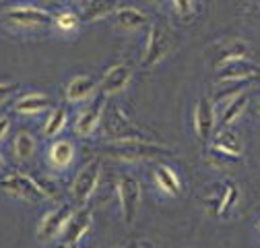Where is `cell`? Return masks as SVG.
Segmentation results:
<instances>
[{
	"mask_svg": "<svg viewBox=\"0 0 260 248\" xmlns=\"http://www.w3.org/2000/svg\"><path fill=\"white\" fill-rule=\"evenodd\" d=\"M110 155L118 160H126V162H137V160H155V158H164L170 155L172 151L159 143H151L145 139H130V141H118L112 143L106 149Z\"/></svg>",
	"mask_w": 260,
	"mask_h": 248,
	"instance_id": "1",
	"label": "cell"
},
{
	"mask_svg": "<svg viewBox=\"0 0 260 248\" xmlns=\"http://www.w3.org/2000/svg\"><path fill=\"white\" fill-rule=\"evenodd\" d=\"M0 189L5 193L23 199V201H44L48 199L40 182L34 176H27L23 172H11L5 178H0Z\"/></svg>",
	"mask_w": 260,
	"mask_h": 248,
	"instance_id": "2",
	"label": "cell"
},
{
	"mask_svg": "<svg viewBox=\"0 0 260 248\" xmlns=\"http://www.w3.org/2000/svg\"><path fill=\"white\" fill-rule=\"evenodd\" d=\"M172 50V34L164 23H153L149 38H147V46L143 52V67L151 69L155 65H159L161 60L168 56V52Z\"/></svg>",
	"mask_w": 260,
	"mask_h": 248,
	"instance_id": "3",
	"label": "cell"
},
{
	"mask_svg": "<svg viewBox=\"0 0 260 248\" xmlns=\"http://www.w3.org/2000/svg\"><path fill=\"white\" fill-rule=\"evenodd\" d=\"M3 19L11 23L13 27H25V29H34V27H46L54 21V17L40 7L34 5H17L9 7L3 11Z\"/></svg>",
	"mask_w": 260,
	"mask_h": 248,
	"instance_id": "4",
	"label": "cell"
},
{
	"mask_svg": "<svg viewBox=\"0 0 260 248\" xmlns=\"http://www.w3.org/2000/svg\"><path fill=\"white\" fill-rule=\"evenodd\" d=\"M100 178H102V162L100 160L85 164L73 182V189H71L73 199L79 205H87V201L93 197V193L97 189V184H100Z\"/></svg>",
	"mask_w": 260,
	"mask_h": 248,
	"instance_id": "5",
	"label": "cell"
},
{
	"mask_svg": "<svg viewBox=\"0 0 260 248\" xmlns=\"http://www.w3.org/2000/svg\"><path fill=\"white\" fill-rule=\"evenodd\" d=\"M118 199H120V207H122V215L126 224H133L137 211L141 207V184L135 176L124 174L118 178Z\"/></svg>",
	"mask_w": 260,
	"mask_h": 248,
	"instance_id": "6",
	"label": "cell"
},
{
	"mask_svg": "<svg viewBox=\"0 0 260 248\" xmlns=\"http://www.w3.org/2000/svg\"><path fill=\"white\" fill-rule=\"evenodd\" d=\"M73 217V209L69 205H60L52 211H48L44 217H42V222L38 226V238L42 242H50L54 240L58 234L64 232V228H67L69 220Z\"/></svg>",
	"mask_w": 260,
	"mask_h": 248,
	"instance_id": "7",
	"label": "cell"
},
{
	"mask_svg": "<svg viewBox=\"0 0 260 248\" xmlns=\"http://www.w3.org/2000/svg\"><path fill=\"white\" fill-rule=\"evenodd\" d=\"M104 108H106V96L95 98L75 120V133L79 137H89L93 135V131L100 127L102 116H104Z\"/></svg>",
	"mask_w": 260,
	"mask_h": 248,
	"instance_id": "8",
	"label": "cell"
},
{
	"mask_svg": "<svg viewBox=\"0 0 260 248\" xmlns=\"http://www.w3.org/2000/svg\"><path fill=\"white\" fill-rule=\"evenodd\" d=\"M194 129L201 141H209L215 129V106L209 98H201L194 108Z\"/></svg>",
	"mask_w": 260,
	"mask_h": 248,
	"instance_id": "9",
	"label": "cell"
},
{
	"mask_svg": "<svg viewBox=\"0 0 260 248\" xmlns=\"http://www.w3.org/2000/svg\"><path fill=\"white\" fill-rule=\"evenodd\" d=\"M91 209L83 207L79 209L77 213H73V217L69 220L67 228L62 232V244H69V246H75L91 228Z\"/></svg>",
	"mask_w": 260,
	"mask_h": 248,
	"instance_id": "10",
	"label": "cell"
},
{
	"mask_svg": "<svg viewBox=\"0 0 260 248\" xmlns=\"http://www.w3.org/2000/svg\"><path fill=\"white\" fill-rule=\"evenodd\" d=\"M133 79V69L126 65H114L104 73L102 79V93L104 96H116V93L124 91Z\"/></svg>",
	"mask_w": 260,
	"mask_h": 248,
	"instance_id": "11",
	"label": "cell"
},
{
	"mask_svg": "<svg viewBox=\"0 0 260 248\" xmlns=\"http://www.w3.org/2000/svg\"><path fill=\"white\" fill-rule=\"evenodd\" d=\"M106 135L112 143H118V141H130V139H141V133L139 129H135L130 120L120 112V110H114V114L110 116V122L106 124Z\"/></svg>",
	"mask_w": 260,
	"mask_h": 248,
	"instance_id": "12",
	"label": "cell"
},
{
	"mask_svg": "<svg viewBox=\"0 0 260 248\" xmlns=\"http://www.w3.org/2000/svg\"><path fill=\"white\" fill-rule=\"evenodd\" d=\"M260 69L254 62L242 58V60H234L227 62V65L219 67V81L227 83V81H242V79H258Z\"/></svg>",
	"mask_w": 260,
	"mask_h": 248,
	"instance_id": "13",
	"label": "cell"
},
{
	"mask_svg": "<svg viewBox=\"0 0 260 248\" xmlns=\"http://www.w3.org/2000/svg\"><path fill=\"white\" fill-rule=\"evenodd\" d=\"M75 160V145L69 139L54 141L48 149V164L54 170H67Z\"/></svg>",
	"mask_w": 260,
	"mask_h": 248,
	"instance_id": "14",
	"label": "cell"
},
{
	"mask_svg": "<svg viewBox=\"0 0 260 248\" xmlns=\"http://www.w3.org/2000/svg\"><path fill=\"white\" fill-rule=\"evenodd\" d=\"M50 108H52V100L48 96H44V93H27V96H21L13 104V110L23 116H36Z\"/></svg>",
	"mask_w": 260,
	"mask_h": 248,
	"instance_id": "15",
	"label": "cell"
},
{
	"mask_svg": "<svg viewBox=\"0 0 260 248\" xmlns=\"http://www.w3.org/2000/svg\"><path fill=\"white\" fill-rule=\"evenodd\" d=\"M95 81L91 77H75L69 85H67V91H64V96L71 104H79V102H85L89 100L93 93H95Z\"/></svg>",
	"mask_w": 260,
	"mask_h": 248,
	"instance_id": "16",
	"label": "cell"
},
{
	"mask_svg": "<svg viewBox=\"0 0 260 248\" xmlns=\"http://www.w3.org/2000/svg\"><path fill=\"white\" fill-rule=\"evenodd\" d=\"M250 52L248 44L242 40H230V42H221L217 46V67H223L227 62H234V60H242L246 58Z\"/></svg>",
	"mask_w": 260,
	"mask_h": 248,
	"instance_id": "17",
	"label": "cell"
},
{
	"mask_svg": "<svg viewBox=\"0 0 260 248\" xmlns=\"http://www.w3.org/2000/svg\"><path fill=\"white\" fill-rule=\"evenodd\" d=\"M155 182H157L159 189L170 197H178L182 191V182H180L178 174L170 166H164V164L155 168Z\"/></svg>",
	"mask_w": 260,
	"mask_h": 248,
	"instance_id": "18",
	"label": "cell"
},
{
	"mask_svg": "<svg viewBox=\"0 0 260 248\" xmlns=\"http://www.w3.org/2000/svg\"><path fill=\"white\" fill-rule=\"evenodd\" d=\"M120 0H87L83 7V19L85 21H100L108 15H112L114 11H118Z\"/></svg>",
	"mask_w": 260,
	"mask_h": 248,
	"instance_id": "19",
	"label": "cell"
},
{
	"mask_svg": "<svg viewBox=\"0 0 260 248\" xmlns=\"http://www.w3.org/2000/svg\"><path fill=\"white\" fill-rule=\"evenodd\" d=\"M116 21L122 29L135 31V29H141L149 21V17H147V13H143L137 7H122L116 11Z\"/></svg>",
	"mask_w": 260,
	"mask_h": 248,
	"instance_id": "20",
	"label": "cell"
},
{
	"mask_svg": "<svg viewBox=\"0 0 260 248\" xmlns=\"http://www.w3.org/2000/svg\"><path fill=\"white\" fill-rule=\"evenodd\" d=\"M36 137L27 133V131H21L15 135V141H13V153H15V158L19 162H29L31 158H34V153H36Z\"/></svg>",
	"mask_w": 260,
	"mask_h": 248,
	"instance_id": "21",
	"label": "cell"
},
{
	"mask_svg": "<svg viewBox=\"0 0 260 248\" xmlns=\"http://www.w3.org/2000/svg\"><path fill=\"white\" fill-rule=\"evenodd\" d=\"M238 199H240V189L238 186L236 184H225V191H223L221 199H213V201H209V205L215 207L217 215H227L236 207Z\"/></svg>",
	"mask_w": 260,
	"mask_h": 248,
	"instance_id": "22",
	"label": "cell"
},
{
	"mask_svg": "<svg viewBox=\"0 0 260 248\" xmlns=\"http://www.w3.org/2000/svg\"><path fill=\"white\" fill-rule=\"evenodd\" d=\"M67 122H69V112H67V108H54V110L50 112L46 124H44V135H46L48 139L58 137V135L64 131V127H67Z\"/></svg>",
	"mask_w": 260,
	"mask_h": 248,
	"instance_id": "23",
	"label": "cell"
},
{
	"mask_svg": "<svg viewBox=\"0 0 260 248\" xmlns=\"http://www.w3.org/2000/svg\"><path fill=\"white\" fill-rule=\"evenodd\" d=\"M246 106H248V96H246V93H240V96L232 98V102L227 104V108H225L223 114H221V127L227 129L230 124H234V122L244 114Z\"/></svg>",
	"mask_w": 260,
	"mask_h": 248,
	"instance_id": "24",
	"label": "cell"
},
{
	"mask_svg": "<svg viewBox=\"0 0 260 248\" xmlns=\"http://www.w3.org/2000/svg\"><path fill=\"white\" fill-rule=\"evenodd\" d=\"M213 147L219 149V151L230 153V155H238V158H240V153H242V141H240V137H238L234 131H230V129H223V131L215 137V145H213Z\"/></svg>",
	"mask_w": 260,
	"mask_h": 248,
	"instance_id": "25",
	"label": "cell"
},
{
	"mask_svg": "<svg viewBox=\"0 0 260 248\" xmlns=\"http://www.w3.org/2000/svg\"><path fill=\"white\" fill-rule=\"evenodd\" d=\"M79 23H81L79 17L75 13H71V11H64V13L56 15V19H54V25L60 31H77L79 29Z\"/></svg>",
	"mask_w": 260,
	"mask_h": 248,
	"instance_id": "26",
	"label": "cell"
},
{
	"mask_svg": "<svg viewBox=\"0 0 260 248\" xmlns=\"http://www.w3.org/2000/svg\"><path fill=\"white\" fill-rule=\"evenodd\" d=\"M17 89H19L17 83H0V106H3L5 102H9L17 93Z\"/></svg>",
	"mask_w": 260,
	"mask_h": 248,
	"instance_id": "27",
	"label": "cell"
},
{
	"mask_svg": "<svg viewBox=\"0 0 260 248\" xmlns=\"http://www.w3.org/2000/svg\"><path fill=\"white\" fill-rule=\"evenodd\" d=\"M172 3L182 17H190L194 13V0H172Z\"/></svg>",
	"mask_w": 260,
	"mask_h": 248,
	"instance_id": "28",
	"label": "cell"
},
{
	"mask_svg": "<svg viewBox=\"0 0 260 248\" xmlns=\"http://www.w3.org/2000/svg\"><path fill=\"white\" fill-rule=\"evenodd\" d=\"M9 131H11V118L9 116H0V143L7 139Z\"/></svg>",
	"mask_w": 260,
	"mask_h": 248,
	"instance_id": "29",
	"label": "cell"
},
{
	"mask_svg": "<svg viewBox=\"0 0 260 248\" xmlns=\"http://www.w3.org/2000/svg\"><path fill=\"white\" fill-rule=\"evenodd\" d=\"M0 170H5V158H3V153H0Z\"/></svg>",
	"mask_w": 260,
	"mask_h": 248,
	"instance_id": "30",
	"label": "cell"
},
{
	"mask_svg": "<svg viewBox=\"0 0 260 248\" xmlns=\"http://www.w3.org/2000/svg\"><path fill=\"white\" fill-rule=\"evenodd\" d=\"M58 248H75V246H69V244H60Z\"/></svg>",
	"mask_w": 260,
	"mask_h": 248,
	"instance_id": "31",
	"label": "cell"
},
{
	"mask_svg": "<svg viewBox=\"0 0 260 248\" xmlns=\"http://www.w3.org/2000/svg\"><path fill=\"white\" fill-rule=\"evenodd\" d=\"M153 3H155V5H161V3H166V0H153Z\"/></svg>",
	"mask_w": 260,
	"mask_h": 248,
	"instance_id": "32",
	"label": "cell"
},
{
	"mask_svg": "<svg viewBox=\"0 0 260 248\" xmlns=\"http://www.w3.org/2000/svg\"><path fill=\"white\" fill-rule=\"evenodd\" d=\"M256 110H258V114H260V102H258V106H256Z\"/></svg>",
	"mask_w": 260,
	"mask_h": 248,
	"instance_id": "33",
	"label": "cell"
},
{
	"mask_svg": "<svg viewBox=\"0 0 260 248\" xmlns=\"http://www.w3.org/2000/svg\"><path fill=\"white\" fill-rule=\"evenodd\" d=\"M258 230H260V226H258Z\"/></svg>",
	"mask_w": 260,
	"mask_h": 248,
	"instance_id": "34",
	"label": "cell"
}]
</instances>
